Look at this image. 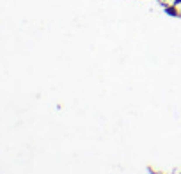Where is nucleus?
<instances>
[{"mask_svg":"<svg viewBox=\"0 0 181 174\" xmlns=\"http://www.w3.org/2000/svg\"><path fill=\"white\" fill-rule=\"evenodd\" d=\"M177 9H179V14H181V6H177Z\"/></svg>","mask_w":181,"mask_h":174,"instance_id":"nucleus-2","label":"nucleus"},{"mask_svg":"<svg viewBox=\"0 0 181 174\" xmlns=\"http://www.w3.org/2000/svg\"><path fill=\"white\" fill-rule=\"evenodd\" d=\"M160 2H162L163 6H170V4H172V0H160Z\"/></svg>","mask_w":181,"mask_h":174,"instance_id":"nucleus-1","label":"nucleus"}]
</instances>
